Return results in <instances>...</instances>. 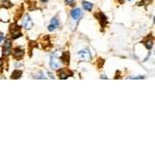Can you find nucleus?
Returning a JSON list of instances; mask_svg holds the SVG:
<instances>
[{
    "instance_id": "f257e3e1",
    "label": "nucleus",
    "mask_w": 155,
    "mask_h": 155,
    "mask_svg": "<svg viewBox=\"0 0 155 155\" xmlns=\"http://www.w3.org/2000/svg\"><path fill=\"white\" fill-rule=\"evenodd\" d=\"M9 33H11V39H17V38L21 37L23 35L21 32V27L17 23L11 24V26H9Z\"/></svg>"
},
{
    "instance_id": "f03ea898",
    "label": "nucleus",
    "mask_w": 155,
    "mask_h": 155,
    "mask_svg": "<svg viewBox=\"0 0 155 155\" xmlns=\"http://www.w3.org/2000/svg\"><path fill=\"white\" fill-rule=\"evenodd\" d=\"M78 57L80 58L81 61H87V62L91 61V59H92V57H91V53L89 52V50H87V49L79 51V53H78Z\"/></svg>"
},
{
    "instance_id": "7ed1b4c3",
    "label": "nucleus",
    "mask_w": 155,
    "mask_h": 155,
    "mask_svg": "<svg viewBox=\"0 0 155 155\" xmlns=\"http://www.w3.org/2000/svg\"><path fill=\"white\" fill-rule=\"evenodd\" d=\"M11 40L9 39V38H6L4 42V44H3V47H2V56L4 57H7L11 55Z\"/></svg>"
},
{
    "instance_id": "20e7f679",
    "label": "nucleus",
    "mask_w": 155,
    "mask_h": 155,
    "mask_svg": "<svg viewBox=\"0 0 155 155\" xmlns=\"http://www.w3.org/2000/svg\"><path fill=\"white\" fill-rule=\"evenodd\" d=\"M58 78L61 79V80H65L67 79L68 77H72L73 75V72L71 70H69L68 68H61L60 70H58Z\"/></svg>"
},
{
    "instance_id": "39448f33",
    "label": "nucleus",
    "mask_w": 155,
    "mask_h": 155,
    "mask_svg": "<svg viewBox=\"0 0 155 155\" xmlns=\"http://www.w3.org/2000/svg\"><path fill=\"white\" fill-rule=\"evenodd\" d=\"M22 26L27 30L31 29V28L33 27V22H32V20L30 19L29 15L24 16V18L22 19Z\"/></svg>"
},
{
    "instance_id": "423d86ee",
    "label": "nucleus",
    "mask_w": 155,
    "mask_h": 155,
    "mask_svg": "<svg viewBox=\"0 0 155 155\" xmlns=\"http://www.w3.org/2000/svg\"><path fill=\"white\" fill-rule=\"evenodd\" d=\"M95 18H96L97 20L99 21V23H100V26L103 28H105V26L108 25V18L105 17V14L103 13H101V11H99V13H97V14H95Z\"/></svg>"
},
{
    "instance_id": "0eeeda50",
    "label": "nucleus",
    "mask_w": 155,
    "mask_h": 155,
    "mask_svg": "<svg viewBox=\"0 0 155 155\" xmlns=\"http://www.w3.org/2000/svg\"><path fill=\"white\" fill-rule=\"evenodd\" d=\"M50 66L52 69H58L59 66H60V60L57 58V55L56 53L51 56V61H50Z\"/></svg>"
},
{
    "instance_id": "6e6552de",
    "label": "nucleus",
    "mask_w": 155,
    "mask_h": 155,
    "mask_svg": "<svg viewBox=\"0 0 155 155\" xmlns=\"http://www.w3.org/2000/svg\"><path fill=\"white\" fill-rule=\"evenodd\" d=\"M25 55V51L22 48H16L15 50L13 51V57L16 60H21L22 58Z\"/></svg>"
},
{
    "instance_id": "1a4fd4ad",
    "label": "nucleus",
    "mask_w": 155,
    "mask_h": 155,
    "mask_svg": "<svg viewBox=\"0 0 155 155\" xmlns=\"http://www.w3.org/2000/svg\"><path fill=\"white\" fill-rule=\"evenodd\" d=\"M59 25H60L59 20L57 19V18H53V19L51 20V23H50V25H49V27H48L49 31H52V32L55 31V30L59 27Z\"/></svg>"
},
{
    "instance_id": "9d476101",
    "label": "nucleus",
    "mask_w": 155,
    "mask_h": 155,
    "mask_svg": "<svg viewBox=\"0 0 155 155\" xmlns=\"http://www.w3.org/2000/svg\"><path fill=\"white\" fill-rule=\"evenodd\" d=\"M143 44H144V46L146 47L147 50H151V49L153 48V37H152V34H149L148 37L145 38V39L143 40Z\"/></svg>"
},
{
    "instance_id": "9b49d317",
    "label": "nucleus",
    "mask_w": 155,
    "mask_h": 155,
    "mask_svg": "<svg viewBox=\"0 0 155 155\" xmlns=\"http://www.w3.org/2000/svg\"><path fill=\"white\" fill-rule=\"evenodd\" d=\"M70 15L75 21H79L81 19V17H82V11H81V9H75L71 11Z\"/></svg>"
},
{
    "instance_id": "f8f14e48",
    "label": "nucleus",
    "mask_w": 155,
    "mask_h": 155,
    "mask_svg": "<svg viewBox=\"0 0 155 155\" xmlns=\"http://www.w3.org/2000/svg\"><path fill=\"white\" fill-rule=\"evenodd\" d=\"M60 60L64 64H69V52H63L60 57Z\"/></svg>"
},
{
    "instance_id": "ddd939ff",
    "label": "nucleus",
    "mask_w": 155,
    "mask_h": 155,
    "mask_svg": "<svg viewBox=\"0 0 155 155\" xmlns=\"http://www.w3.org/2000/svg\"><path fill=\"white\" fill-rule=\"evenodd\" d=\"M22 70H19V69H16V70L13 71V73H11V79H14V80H17V79H20V78L22 77Z\"/></svg>"
},
{
    "instance_id": "4468645a",
    "label": "nucleus",
    "mask_w": 155,
    "mask_h": 155,
    "mask_svg": "<svg viewBox=\"0 0 155 155\" xmlns=\"http://www.w3.org/2000/svg\"><path fill=\"white\" fill-rule=\"evenodd\" d=\"M1 6H2L3 9H11V7L13 6V3H11L9 0H2V1H1Z\"/></svg>"
},
{
    "instance_id": "2eb2a0df",
    "label": "nucleus",
    "mask_w": 155,
    "mask_h": 155,
    "mask_svg": "<svg viewBox=\"0 0 155 155\" xmlns=\"http://www.w3.org/2000/svg\"><path fill=\"white\" fill-rule=\"evenodd\" d=\"M83 7H84L85 11H90L91 9H93V4L91 2H88V1H84V2H83Z\"/></svg>"
},
{
    "instance_id": "dca6fc26",
    "label": "nucleus",
    "mask_w": 155,
    "mask_h": 155,
    "mask_svg": "<svg viewBox=\"0 0 155 155\" xmlns=\"http://www.w3.org/2000/svg\"><path fill=\"white\" fill-rule=\"evenodd\" d=\"M3 58H0V75L2 73V71H3Z\"/></svg>"
},
{
    "instance_id": "f3484780",
    "label": "nucleus",
    "mask_w": 155,
    "mask_h": 155,
    "mask_svg": "<svg viewBox=\"0 0 155 155\" xmlns=\"http://www.w3.org/2000/svg\"><path fill=\"white\" fill-rule=\"evenodd\" d=\"M65 4H67V5H75V0H65Z\"/></svg>"
},
{
    "instance_id": "a211bd4d",
    "label": "nucleus",
    "mask_w": 155,
    "mask_h": 155,
    "mask_svg": "<svg viewBox=\"0 0 155 155\" xmlns=\"http://www.w3.org/2000/svg\"><path fill=\"white\" fill-rule=\"evenodd\" d=\"M3 39H4V34H3L2 32H0V44H1Z\"/></svg>"
},
{
    "instance_id": "6ab92c4d",
    "label": "nucleus",
    "mask_w": 155,
    "mask_h": 155,
    "mask_svg": "<svg viewBox=\"0 0 155 155\" xmlns=\"http://www.w3.org/2000/svg\"><path fill=\"white\" fill-rule=\"evenodd\" d=\"M48 1L49 0H40V2H42V3H47Z\"/></svg>"
},
{
    "instance_id": "aec40b11",
    "label": "nucleus",
    "mask_w": 155,
    "mask_h": 155,
    "mask_svg": "<svg viewBox=\"0 0 155 155\" xmlns=\"http://www.w3.org/2000/svg\"><path fill=\"white\" fill-rule=\"evenodd\" d=\"M48 75H49V77L52 78V79H53V78H54V77H53V75H52V73H51V72H48Z\"/></svg>"
},
{
    "instance_id": "412c9836",
    "label": "nucleus",
    "mask_w": 155,
    "mask_h": 155,
    "mask_svg": "<svg viewBox=\"0 0 155 155\" xmlns=\"http://www.w3.org/2000/svg\"><path fill=\"white\" fill-rule=\"evenodd\" d=\"M118 2H119V3H123L124 0H118Z\"/></svg>"
},
{
    "instance_id": "4be33fe9",
    "label": "nucleus",
    "mask_w": 155,
    "mask_h": 155,
    "mask_svg": "<svg viewBox=\"0 0 155 155\" xmlns=\"http://www.w3.org/2000/svg\"><path fill=\"white\" fill-rule=\"evenodd\" d=\"M100 78H103V79H108V78L107 77H105V75H101V77Z\"/></svg>"
},
{
    "instance_id": "5701e85b",
    "label": "nucleus",
    "mask_w": 155,
    "mask_h": 155,
    "mask_svg": "<svg viewBox=\"0 0 155 155\" xmlns=\"http://www.w3.org/2000/svg\"><path fill=\"white\" fill-rule=\"evenodd\" d=\"M127 1H131V0H127Z\"/></svg>"
}]
</instances>
